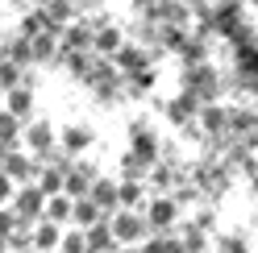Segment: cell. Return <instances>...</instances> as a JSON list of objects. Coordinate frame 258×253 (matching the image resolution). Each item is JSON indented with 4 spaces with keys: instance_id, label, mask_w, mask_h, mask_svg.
<instances>
[{
    "instance_id": "7",
    "label": "cell",
    "mask_w": 258,
    "mask_h": 253,
    "mask_svg": "<svg viewBox=\"0 0 258 253\" xmlns=\"http://www.w3.org/2000/svg\"><path fill=\"white\" fill-rule=\"evenodd\" d=\"M0 108H5V87H0Z\"/></svg>"
},
{
    "instance_id": "2",
    "label": "cell",
    "mask_w": 258,
    "mask_h": 253,
    "mask_svg": "<svg viewBox=\"0 0 258 253\" xmlns=\"http://www.w3.org/2000/svg\"><path fill=\"white\" fill-rule=\"evenodd\" d=\"M5 108H9V112H17L21 120H29V112H34V96H29V87H9L5 91Z\"/></svg>"
},
{
    "instance_id": "1",
    "label": "cell",
    "mask_w": 258,
    "mask_h": 253,
    "mask_svg": "<svg viewBox=\"0 0 258 253\" xmlns=\"http://www.w3.org/2000/svg\"><path fill=\"white\" fill-rule=\"evenodd\" d=\"M13 212L21 216V224H38V220H46V191L38 183H21L17 195H13Z\"/></svg>"
},
{
    "instance_id": "5",
    "label": "cell",
    "mask_w": 258,
    "mask_h": 253,
    "mask_svg": "<svg viewBox=\"0 0 258 253\" xmlns=\"http://www.w3.org/2000/svg\"><path fill=\"white\" fill-rule=\"evenodd\" d=\"M17 179H13V175H5V170H0V208H5V203H13V195H17Z\"/></svg>"
},
{
    "instance_id": "6",
    "label": "cell",
    "mask_w": 258,
    "mask_h": 253,
    "mask_svg": "<svg viewBox=\"0 0 258 253\" xmlns=\"http://www.w3.org/2000/svg\"><path fill=\"white\" fill-rule=\"evenodd\" d=\"M0 253H9V241H5V236H0Z\"/></svg>"
},
{
    "instance_id": "4",
    "label": "cell",
    "mask_w": 258,
    "mask_h": 253,
    "mask_svg": "<svg viewBox=\"0 0 258 253\" xmlns=\"http://www.w3.org/2000/svg\"><path fill=\"white\" fill-rule=\"evenodd\" d=\"M25 141H29V150H34V154H50V124H29Z\"/></svg>"
},
{
    "instance_id": "3",
    "label": "cell",
    "mask_w": 258,
    "mask_h": 253,
    "mask_svg": "<svg viewBox=\"0 0 258 253\" xmlns=\"http://www.w3.org/2000/svg\"><path fill=\"white\" fill-rule=\"evenodd\" d=\"M0 146H21V116L0 108Z\"/></svg>"
}]
</instances>
